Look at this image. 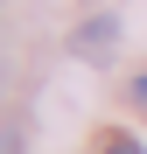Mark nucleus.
I'll return each mask as SVG.
<instances>
[{
  "label": "nucleus",
  "instance_id": "f257e3e1",
  "mask_svg": "<svg viewBox=\"0 0 147 154\" xmlns=\"http://www.w3.org/2000/svg\"><path fill=\"white\" fill-rule=\"evenodd\" d=\"M70 49H77L84 63H105L112 49H119V21H112V14H91V21H77V35H70Z\"/></svg>",
  "mask_w": 147,
  "mask_h": 154
},
{
  "label": "nucleus",
  "instance_id": "f03ea898",
  "mask_svg": "<svg viewBox=\"0 0 147 154\" xmlns=\"http://www.w3.org/2000/svg\"><path fill=\"white\" fill-rule=\"evenodd\" d=\"M105 154H147V147H140L133 133H105Z\"/></svg>",
  "mask_w": 147,
  "mask_h": 154
},
{
  "label": "nucleus",
  "instance_id": "7ed1b4c3",
  "mask_svg": "<svg viewBox=\"0 0 147 154\" xmlns=\"http://www.w3.org/2000/svg\"><path fill=\"white\" fill-rule=\"evenodd\" d=\"M0 154H28L21 147V126H0Z\"/></svg>",
  "mask_w": 147,
  "mask_h": 154
},
{
  "label": "nucleus",
  "instance_id": "20e7f679",
  "mask_svg": "<svg viewBox=\"0 0 147 154\" xmlns=\"http://www.w3.org/2000/svg\"><path fill=\"white\" fill-rule=\"evenodd\" d=\"M133 105H140V112H147V70H140V77H133Z\"/></svg>",
  "mask_w": 147,
  "mask_h": 154
}]
</instances>
